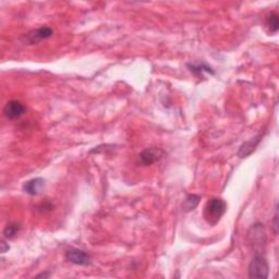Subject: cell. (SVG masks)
Returning <instances> with one entry per match:
<instances>
[{"mask_svg": "<svg viewBox=\"0 0 279 279\" xmlns=\"http://www.w3.org/2000/svg\"><path fill=\"white\" fill-rule=\"evenodd\" d=\"M49 276H50L49 274H40V275H37L36 277H37V278H39V277H44V278H45V277H49Z\"/></svg>", "mask_w": 279, "mask_h": 279, "instance_id": "2e32d148", "label": "cell"}, {"mask_svg": "<svg viewBox=\"0 0 279 279\" xmlns=\"http://www.w3.org/2000/svg\"><path fill=\"white\" fill-rule=\"evenodd\" d=\"M227 210V203L223 199L213 198L208 200L205 204L203 210V217L208 225L215 226L221 221V218L225 215Z\"/></svg>", "mask_w": 279, "mask_h": 279, "instance_id": "6da1fadb", "label": "cell"}, {"mask_svg": "<svg viewBox=\"0 0 279 279\" xmlns=\"http://www.w3.org/2000/svg\"><path fill=\"white\" fill-rule=\"evenodd\" d=\"M249 277L265 279L268 277L269 266L266 259L262 254H255L249 265Z\"/></svg>", "mask_w": 279, "mask_h": 279, "instance_id": "3957f363", "label": "cell"}, {"mask_svg": "<svg viewBox=\"0 0 279 279\" xmlns=\"http://www.w3.org/2000/svg\"><path fill=\"white\" fill-rule=\"evenodd\" d=\"M187 68L196 76H203L204 72L214 74V70L207 65H205V63H198V65H195V63H187Z\"/></svg>", "mask_w": 279, "mask_h": 279, "instance_id": "30bf717a", "label": "cell"}, {"mask_svg": "<svg viewBox=\"0 0 279 279\" xmlns=\"http://www.w3.org/2000/svg\"><path fill=\"white\" fill-rule=\"evenodd\" d=\"M273 228H274V233H275V236H277V233H278V208L277 206L275 208V215H274V218H273Z\"/></svg>", "mask_w": 279, "mask_h": 279, "instance_id": "5bb4252c", "label": "cell"}, {"mask_svg": "<svg viewBox=\"0 0 279 279\" xmlns=\"http://www.w3.org/2000/svg\"><path fill=\"white\" fill-rule=\"evenodd\" d=\"M165 155L164 149L158 148V146H150V148L145 149L143 152L139 155V163L142 166H150L155 163L161 161Z\"/></svg>", "mask_w": 279, "mask_h": 279, "instance_id": "277c9868", "label": "cell"}, {"mask_svg": "<svg viewBox=\"0 0 279 279\" xmlns=\"http://www.w3.org/2000/svg\"><path fill=\"white\" fill-rule=\"evenodd\" d=\"M262 136H263L262 134H259V135H256L254 139H251L249 141L244 142V143L241 145L239 152H238V155H239L241 158H245L246 156H249L250 154H252L255 150L256 146L260 144Z\"/></svg>", "mask_w": 279, "mask_h": 279, "instance_id": "9c48e42d", "label": "cell"}, {"mask_svg": "<svg viewBox=\"0 0 279 279\" xmlns=\"http://www.w3.org/2000/svg\"><path fill=\"white\" fill-rule=\"evenodd\" d=\"M66 260L74 265L86 266L91 263V256L80 249H70L66 252Z\"/></svg>", "mask_w": 279, "mask_h": 279, "instance_id": "52a82bcc", "label": "cell"}, {"mask_svg": "<svg viewBox=\"0 0 279 279\" xmlns=\"http://www.w3.org/2000/svg\"><path fill=\"white\" fill-rule=\"evenodd\" d=\"M45 187V180L43 178H34L26 181L23 185V191L26 194L35 196L38 195Z\"/></svg>", "mask_w": 279, "mask_h": 279, "instance_id": "ba28073f", "label": "cell"}, {"mask_svg": "<svg viewBox=\"0 0 279 279\" xmlns=\"http://www.w3.org/2000/svg\"><path fill=\"white\" fill-rule=\"evenodd\" d=\"M26 112V107L19 100H10L8 102L3 108V115L9 120H15V119L23 116Z\"/></svg>", "mask_w": 279, "mask_h": 279, "instance_id": "8992f818", "label": "cell"}, {"mask_svg": "<svg viewBox=\"0 0 279 279\" xmlns=\"http://www.w3.org/2000/svg\"><path fill=\"white\" fill-rule=\"evenodd\" d=\"M53 34H54V31L53 29H50L49 26H40L38 27V29L30 31L29 33L25 34L24 38L27 44L34 45V44L42 42V40L44 39L52 37Z\"/></svg>", "mask_w": 279, "mask_h": 279, "instance_id": "5b68a950", "label": "cell"}, {"mask_svg": "<svg viewBox=\"0 0 279 279\" xmlns=\"http://www.w3.org/2000/svg\"><path fill=\"white\" fill-rule=\"evenodd\" d=\"M20 231V225L17 223H9L3 230V236L7 239H13Z\"/></svg>", "mask_w": 279, "mask_h": 279, "instance_id": "7c38bea8", "label": "cell"}, {"mask_svg": "<svg viewBox=\"0 0 279 279\" xmlns=\"http://www.w3.org/2000/svg\"><path fill=\"white\" fill-rule=\"evenodd\" d=\"M7 243L4 241H1V253H6L7 251L9 250V246L6 245Z\"/></svg>", "mask_w": 279, "mask_h": 279, "instance_id": "9a60e30c", "label": "cell"}, {"mask_svg": "<svg viewBox=\"0 0 279 279\" xmlns=\"http://www.w3.org/2000/svg\"><path fill=\"white\" fill-rule=\"evenodd\" d=\"M248 241L251 246H253L254 251H258L255 254H260V250H264L266 245V232L264 226L260 223H256L251 226L248 231Z\"/></svg>", "mask_w": 279, "mask_h": 279, "instance_id": "7a4b0ae2", "label": "cell"}, {"mask_svg": "<svg viewBox=\"0 0 279 279\" xmlns=\"http://www.w3.org/2000/svg\"><path fill=\"white\" fill-rule=\"evenodd\" d=\"M200 201H201L200 195L189 194L184 200V203H182V208H184L185 212H191V210H193L196 206H198Z\"/></svg>", "mask_w": 279, "mask_h": 279, "instance_id": "8fae6325", "label": "cell"}, {"mask_svg": "<svg viewBox=\"0 0 279 279\" xmlns=\"http://www.w3.org/2000/svg\"><path fill=\"white\" fill-rule=\"evenodd\" d=\"M266 23L268 26V30L271 31V33H277V31L279 29V21L277 13L272 12L271 15H268Z\"/></svg>", "mask_w": 279, "mask_h": 279, "instance_id": "4fadbf2b", "label": "cell"}]
</instances>
